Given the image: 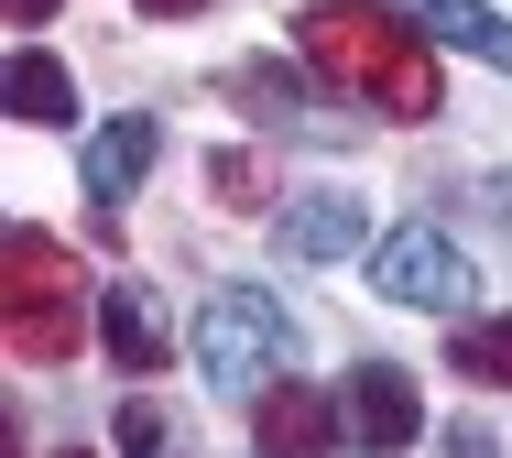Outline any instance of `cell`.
I'll list each match as a JSON object with an SVG mask.
<instances>
[{
    "label": "cell",
    "mask_w": 512,
    "mask_h": 458,
    "mask_svg": "<svg viewBox=\"0 0 512 458\" xmlns=\"http://www.w3.org/2000/svg\"><path fill=\"white\" fill-rule=\"evenodd\" d=\"M480 197H491V208H502V219H512V175H491V186H480Z\"/></svg>",
    "instance_id": "9a60e30c"
},
{
    "label": "cell",
    "mask_w": 512,
    "mask_h": 458,
    "mask_svg": "<svg viewBox=\"0 0 512 458\" xmlns=\"http://www.w3.org/2000/svg\"><path fill=\"white\" fill-rule=\"evenodd\" d=\"M295 55H306L327 88H360L371 110H393V120L436 110V55L404 33L393 0H306L295 11Z\"/></svg>",
    "instance_id": "6da1fadb"
},
{
    "label": "cell",
    "mask_w": 512,
    "mask_h": 458,
    "mask_svg": "<svg viewBox=\"0 0 512 458\" xmlns=\"http://www.w3.org/2000/svg\"><path fill=\"white\" fill-rule=\"evenodd\" d=\"M338 437H349V404H327L316 382L251 393V448H262V458H327Z\"/></svg>",
    "instance_id": "5b68a950"
},
{
    "label": "cell",
    "mask_w": 512,
    "mask_h": 458,
    "mask_svg": "<svg viewBox=\"0 0 512 458\" xmlns=\"http://www.w3.org/2000/svg\"><path fill=\"white\" fill-rule=\"evenodd\" d=\"M284 251H295V262H349V251H360V197H349V186L295 197V208H284Z\"/></svg>",
    "instance_id": "9c48e42d"
},
{
    "label": "cell",
    "mask_w": 512,
    "mask_h": 458,
    "mask_svg": "<svg viewBox=\"0 0 512 458\" xmlns=\"http://www.w3.org/2000/svg\"><path fill=\"white\" fill-rule=\"evenodd\" d=\"M284 360H295V317H284L262 284H218V295H207V317H197V371H207V393L251 404V393L284 382Z\"/></svg>",
    "instance_id": "3957f363"
},
{
    "label": "cell",
    "mask_w": 512,
    "mask_h": 458,
    "mask_svg": "<svg viewBox=\"0 0 512 458\" xmlns=\"http://www.w3.org/2000/svg\"><path fill=\"white\" fill-rule=\"evenodd\" d=\"M153 153H164V131H153L142 110L99 120V131H88V197H99V208H120V197L153 175Z\"/></svg>",
    "instance_id": "ba28073f"
},
{
    "label": "cell",
    "mask_w": 512,
    "mask_h": 458,
    "mask_svg": "<svg viewBox=\"0 0 512 458\" xmlns=\"http://www.w3.org/2000/svg\"><path fill=\"white\" fill-rule=\"evenodd\" d=\"M66 458H88V448H66Z\"/></svg>",
    "instance_id": "e0dca14e"
},
{
    "label": "cell",
    "mask_w": 512,
    "mask_h": 458,
    "mask_svg": "<svg viewBox=\"0 0 512 458\" xmlns=\"http://www.w3.org/2000/svg\"><path fill=\"white\" fill-rule=\"evenodd\" d=\"M338 404H349V437H360V448H382V458L414 448V415H425V404H414V382L393 371V360H360Z\"/></svg>",
    "instance_id": "8992f818"
},
{
    "label": "cell",
    "mask_w": 512,
    "mask_h": 458,
    "mask_svg": "<svg viewBox=\"0 0 512 458\" xmlns=\"http://www.w3.org/2000/svg\"><path fill=\"white\" fill-rule=\"evenodd\" d=\"M153 22H197V11H218V0H142Z\"/></svg>",
    "instance_id": "5bb4252c"
},
{
    "label": "cell",
    "mask_w": 512,
    "mask_h": 458,
    "mask_svg": "<svg viewBox=\"0 0 512 458\" xmlns=\"http://www.w3.org/2000/svg\"><path fill=\"white\" fill-rule=\"evenodd\" d=\"M99 349L142 382V371H164V349H175V317H164V295L153 284H120V295H99Z\"/></svg>",
    "instance_id": "52a82bcc"
},
{
    "label": "cell",
    "mask_w": 512,
    "mask_h": 458,
    "mask_svg": "<svg viewBox=\"0 0 512 458\" xmlns=\"http://www.w3.org/2000/svg\"><path fill=\"white\" fill-rule=\"evenodd\" d=\"M371 284H382L393 306H425V317H469V262H458L436 229H393V240L371 251Z\"/></svg>",
    "instance_id": "277c9868"
},
{
    "label": "cell",
    "mask_w": 512,
    "mask_h": 458,
    "mask_svg": "<svg viewBox=\"0 0 512 458\" xmlns=\"http://www.w3.org/2000/svg\"><path fill=\"white\" fill-rule=\"evenodd\" d=\"M11 120H33V131H66L77 120V77L55 55H33V44L11 55Z\"/></svg>",
    "instance_id": "8fae6325"
},
{
    "label": "cell",
    "mask_w": 512,
    "mask_h": 458,
    "mask_svg": "<svg viewBox=\"0 0 512 458\" xmlns=\"http://www.w3.org/2000/svg\"><path fill=\"white\" fill-rule=\"evenodd\" d=\"M0 317H11V360H77L88 349V284H77V262H66V240L55 229H0Z\"/></svg>",
    "instance_id": "7a4b0ae2"
},
{
    "label": "cell",
    "mask_w": 512,
    "mask_h": 458,
    "mask_svg": "<svg viewBox=\"0 0 512 458\" xmlns=\"http://www.w3.org/2000/svg\"><path fill=\"white\" fill-rule=\"evenodd\" d=\"M120 458H175V426L153 404H120Z\"/></svg>",
    "instance_id": "4fadbf2b"
},
{
    "label": "cell",
    "mask_w": 512,
    "mask_h": 458,
    "mask_svg": "<svg viewBox=\"0 0 512 458\" xmlns=\"http://www.w3.org/2000/svg\"><path fill=\"white\" fill-rule=\"evenodd\" d=\"M458 371L491 382V393H512V317H469L458 328Z\"/></svg>",
    "instance_id": "7c38bea8"
},
{
    "label": "cell",
    "mask_w": 512,
    "mask_h": 458,
    "mask_svg": "<svg viewBox=\"0 0 512 458\" xmlns=\"http://www.w3.org/2000/svg\"><path fill=\"white\" fill-rule=\"evenodd\" d=\"M44 11H55V0H11V22H44Z\"/></svg>",
    "instance_id": "2e32d148"
},
{
    "label": "cell",
    "mask_w": 512,
    "mask_h": 458,
    "mask_svg": "<svg viewBox=\"0 0 512 458\" xmlns=\"http://www.w3.org/2000/svg\"><path fill=\"white\" fill-rule=\"evenodd\" d=\"M414 22H425L436 44H458V55H480V66L512 77V22L491 11V0H414Z\"/></svg>",
    "instance_id": "30bf717a"
}]
</instances>
